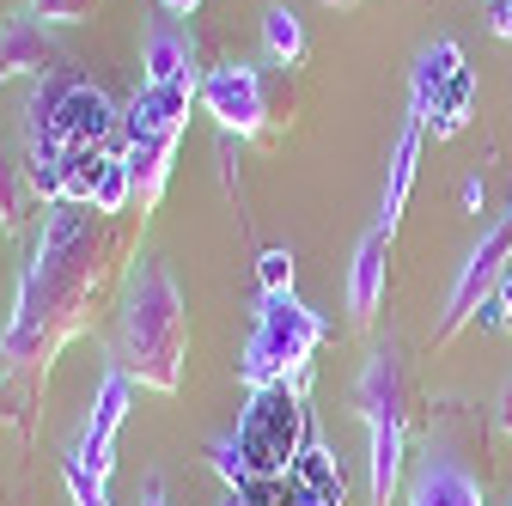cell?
<instances>
[{"label":"cell","instance_id":"6da1fadb","mask_svg":"<svg viewBox=\"0 0 512 506\" xmlns=\"http://www.w3.org/2000/svg\"><path fill=\"white\" fill-rule=\"evenodd\" d=\"M92 287H98V232H92L86 214L55 202V214H49V226H43V238L31 250V263H25L7 336H0V366L7 372L43 366L74 336L80 305L92 299Z\"/></svg>","mask_w":512,"mask_h":506},{"label":"cell","instance_id":"7a4b0ae2","mask_svg":"<svg viewBox=\"0 0 512 506\" xmlns=\"http://www.w3.org/2000/svg\"><path fill=\"white\" fill-rule=\"evenodd\" d=\"M189 348V311L165 263H135L116 318V366L147 391H177Z\"/></svg>","mask_w":512,"mask_h":506},{"label":"cell","instance_id":"3957f363","mask_svg":"<svg viewBox=\"0 0 512 506\" xmlns=\"http://www.w3.org/2000/svg\"><path fill=\"white\" fill-rule=\"evenodd\" d=\"M311 421H305V378L299 385H263L244 391L238 427L214 446V470L226 488H244L256 476H287L293 458L305 452Z\"/></svg>","mask_w":512,"mask_h":506},{"label":"cell","instance_id":"277c9868","mask_svg":"<svg viewBox=\"0 0 512 506\" xmlns=\"http://www.w3.org/2000/svg\"><path fill=\"white\" fill-rule=\"evenodd\" d=\"M116 135V104L92 80H49L31 104V183L55 196V171L68 153H104Z\"/></svg>","mask_w":512,"mask_h":506},{"label":"cell","instance_id":"5b68a950","mask_svg":"<svg viewBox=\"0 0 512 506\" xmlns=\"http://www.w3.org/2000/svg\"><path fill=\"white\" fill-rule=\"evenodd\" d=\"M330 324L317 318L311 305H299L293 293H263L256 305V324H250V342L238 354V378L244 391H263V385H299L311 372V354L324 348Z\"/></svg>","mask_w":512,"mask_h":506},{"label":"cell","instance_id":"8992f818","mask_svg":"<svg viewBox=\"0 0 512 506\" xmlns=\"http://www.w3.org/2000/svg\"><path fill=\"white\" fill-rule=\"evenodd\" d=\"M202 98V80H177V86H147L128 98V116H122V129H128V171H135V196L141 208H153L165 196V183H171V159H177V135H183V122H189V104Z\"/></svg>","mask_w":512,"mask_h":506},{"label":"cell","instance_id":"52a82bcc","mask_svg":"<svg viewBox=\"0 0 512 506\" xmlns=\"http://www.w3.org/2000/svg\"><path fill=\"white\" fill-rule=\"evenodd\" d=\"M354 403L366 421V488L372 506H391L397 482H403V452H409V427H403V366L391 348L366 354L360 378H354Z\"/></svg>","mask_w":512,"mask_h":506},{"label":"cell","instance_id":"ba28073f","mask_svg":"<svg viewBox=\"0 0 512 506\" xmlns=\"http://www.w3.org/2000/svg\"><path fill=\"white\" fill-rule=\"evenodd\" d=\"M512 269V220H494V226H482V238L470 244V257H464V269H458V281H452V293H445V324H439V342L445 336H458L476 311L494 299V287H500V275Z\"/></svg>","mask_w":512,"mask_h":506},{"label":"cell","instance_id":"9c48e42d","mask_svg":"<svg viewBox=\"0 0 512 506\" xmlns=\"http://www.w3.org/2000/svg\"><path fill=\"white\" fill-rule=\"evenodd\" d=\"M202 110L220 122L226 135H238V141L263 135V122H269L263 74H256L250 61H220V68H208L202 74Z\"/></svg>","mask_w":512,"mask_h":506},{"label":"cell","instance_id":"30bf717a","mask_svg":"<svg viewBox=\"0 0 512 506\" xmlns=\"http://www.w3.org/2000/svg\"><path fill=\"white\" fill-rule=\"evenodd\" d=\"M128 397H135V378H128L122 366H110V372L98 378V397H92L80 452H74L98 482H110V470H116V433H122V421H128Z\"/></svg>","mask_w":512,"mask_h":506},{"label":"cell","instance_id":"8fae6325","mask_svg":"<svg viewBox=\"0 0 512 506\" xmlns=\"http://www.w3.org/2000/svg\"><path fill=\"white\" fill-rule=\"evenodd\" d=\"M409 506H482V482L445 446H433L409 476Z\"/></svg>","mask_w":512,"mask_h":506},{"label":"cell","instance_id":"7c38bea8","mask_svg":"<svg viewBox=\"0 0 512 506\" xmlns=\"http://www.w3.org/2000/svg\"><path fill=\"white\" fill-rule=\"evenodd\" d=\"M384 275H391V232L372 226L348 263V318L354 324H372V311L384 305Z\"/></svg>","mask_w":512,"mask_h":506},{"label":"cell","instance_id":"4fadbf2b","mask_svg":"<svg viewBox=\"0 0 512 506\" xmlns=\"http://www.w3.org/2000/svg\"><path fill=\"white\" fill-rule=\"evenodd\" d=\"M293 488H299V506H348V476H342V458L324 446V439H305V452L293 458Z\"/></svg>","mask_w":512,"mask_h":506},{"label":"cell","instance_id":"5bb4252c","mask_svg":"<svg viewBox=\"0 0 512 506\" xmlns=\"http://www.w3.org/2000/svg\"><path fill=\"white\" fill-rule=\"evenodd\" d=\"M141 80L147 86H177V80H202L196 74V43H189L171 19H159L141 43Z\"/></svg>","mask_w":512,"mask_h":506},{"label":"cell","instance_id":"9a60e30c","mask_svg":"<svg viewBox=\"0 0 512 506\" xmlns=\"http://www.w3.org/2000/svg\"><path fill=\"white\" fill-rule=\"evenodd\" d=\"M464 68V49L452 43V37H439L433 49H421V61H415V74H409V116L421 122H433V104H439V92H445V80H452Z\"/></svg>","mask_w":512,"mask_h":506},{"label":"cell","instance_id":"2e32d148","mask_svg":"<svg viewBox=\"0 0 512 506\" xmlns=\"http://www.w3.org/2000/svg\"><path fill=\"white\" fill-rule=\"evenodd\" d=\"M421 141H427V129H421L415 116H403V135H397V147H391V177H384V208H378V226H384V232H397V220H403V208H409L415 165H421Z\"/></svg>","mask_w":512,"mask_h":506},{"label":"cell","instance_id":"e0dca14e","mask_svg":"<svg viewBox=\"0 0 512 506\" xmlns=\"http://www.w3.org/2000/svg\"><path fill=\"white\" fill-rule=\"evenodd\" d=\"M470 116H476V74L470 68H458L452 80H445V92H439V104H433V141H458L464 129H470Z\"/></svg>","mask_w":512,"mask_h":506},{"label":"cell","instance_id":"ac0fdd59","mask_svg":"<svg viewBox=\"0 0 512 506\" xmlns=\"http://www.w3.org/2000/svg\"><path fill=\"white\" fill-rule=\"evenodd\" d=\"M263 55L275 61V68H299L305 61V25L293 7H269L263 13Z\"/></svg>","mask_w":512,"mask_h":506},{"label":"cell","instance_id":"d6986e66","mask_svg":"<svg viewBox=\"0 0 512 506\" xmlns=\"http://www.w3.org/2000/svg\"><path fill=\"white\" fill-rule=\"evenodd\" d=\"M128 202H135V171H128V159L104 153V171H98V189H92V214H122Z\"/></svg>","mask_w":512,"mask_h":506},{"label":"cell","instance_id":"ffe728a7","mask_svg":"<svg viewBox=\"0 0 512 506\" xmlns=\"http://www.w3.org/2000/svg\"><path fill=\"white\" fill-rule=\"evenodd\" d=\"M220 506H299V488H293V476H256L244 488H226Z\"/></svg>","mask_w":512,"mask_h":506},{"label":"cell","instance_id":"44dd1931","mask_svg":"<svg viewBox=\"0 0 512 506\" xmlns=\"http://www.w3.org/2000/svg\"><path fill=\"white\" fill-rule=\"evenodd\" d=\"M256 287L263 293H293V250L287 244H269L263 257H256Z\"/></svg>","mask_w":512,"mask_h":506},{"label":"cell","instance_id":"7402d4cb","mask_svg":"<svg viewBox=\"0 0 512 506\" xmlns=\"http://www.w3.org/2000/svg\"><path fill=\"white\" fill-rule=\"evenodd\" d=\"M61 476H68V494H74V506H110V494H104V482L80 464V458H68L61 464Z\"/></svg>","mask_w":512,"mask_h":506},{"label":"cell","instance_id":"603a6c76","mask_svg":"<svg viewBox=\"0 0 512 506\" xmlns=\"http://www.w3.org/2000/svg\"><path fill=\"white\" fill-rule=\"evenodd\" d=\"M488 311H494V324L512 336V269L500 275V287H494V299H488Z\"/></svg>","mask_w":512,"mask_h":506},{"label":"cell","instance_id":"cb8c5ba5","mask_svg":"<svg viewBox=\"0 0 512 506\" xmlns=\"http://www.w3.org/2000/svg\"><path fill=\"white\" fill-rule=\"evenodd\" d=\"M86 13V0H37V19H55V25H68Z\"/></svg>","mask_w":512,"mask_h":506},{"label":"cell","instance_id":"d4e9b609","mask_svg":"<svg viewBox=\"0 0 512 506\" xmlns=\"http://www.w3.org/2000/svg\"><path fill=\"white\" fill-rule=\"evenodd\" d=\"M488 25H494L500 43H512V0H494V19H488Z\"/></svg>","mask_w":512,"mask_h":506},{"label":"cell","instance_id":"484cf974","mask_svg":"<svg viewBox=\"0 0 512 506\" xmlns=\"http://www.w3.org/2000/svg\"><path fill=\"white\" fill-rule=\"evenodd\" d=\"M482 196H488V183H482V177H464V189H458V202H464V208H482Z\"/></svg>","mask_w":512,"mask_h":506},{"label":"cell","instance_id":"4316f807","mask_svg":"<svg viewBox=\"0 0 512 506\" xmlns=\"http://www.w3.org/2000/svg\"><path fill=\"white\" fill-rule=\"evenodd\" d=\"M159 7H165V19H189V13L202 7V0H159Z\"/></svg>","mask_w":512,"mask_h":506},{"label":"cell","instance_id":"83f0119b","mask_svg":"<svg viewBox=\"0 0 512 506\" xmlns=\"http://www.w3.org/2000/svg\"><path fill=\"white\" fill-rule=\"evenodd\" d=\"M500 433H512V385L500 391Z\"/></svg>","mask_w":512,"mask_h":506},{"label":"cell","instance_id":"f1b7e54d","mask_svg":"<svg viewBox=\"0 0 512 506\" xmlns=\"http://www.w3.org/2000/svg\"><path fill=\"white\" fill-rule=\"evenodd\" d=\"M141 506H171V500H165V488H159V482H147V494H141Z\"/></svg>","mask_w":512,"mask_h":506},{"label":"cell","instance_id":"f546056e","mask_svg":"<svg viewBox=\"0 0 512 506\" xmlns=\"http://www.w3.org/2000/svg\"><path fill=\"white\" fill-rule=\"evenodd\" d=\"M506 220H512V202H506Z\"/></svg>","mask_w":512,"mask_h":506}]
</instances>
